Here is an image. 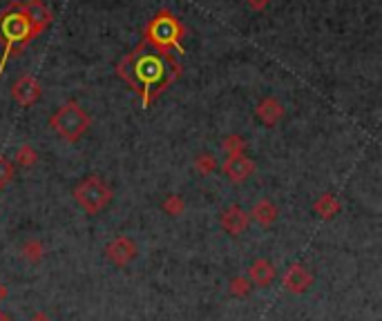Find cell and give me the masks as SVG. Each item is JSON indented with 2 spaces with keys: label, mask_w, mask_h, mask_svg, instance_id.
<instances>
[{
  "label": "cell",
  "mask_w": 382,
  "mask_h": 321,
  "mask_svg": "<svg viewBox=\"0 0 382 321\" xmlns=\"http://www.w3.org/2000/svg\"><path fill=\"white\" fill-rule=\"evenodd\" d=\"M105 257L117 268H126L139 257V246L130 237H117L105 246Z\"/></svg>",
  "instance_id": "3957f363"
},
{
  "label": "cell",
  "mask_w": 382,
  "mask_h": 321,
  "mask_svg": "<svg viewBox=\"0 0 382 321\" xmlns=\"http://www.w3.org/2000/svg\"><path fill=\"white\" fill-rule=\"evenodd\" d=\"M12 94L23 107H30V105H34L41 98V85H38V80L34 76H23V78H19L14 83Z\"/></svg>",
  "instance_id": "ba28073f"
},
{
  "label": "cell",
  "mask_w": 382,
  "mask_h": 321,
  "mask_svg": "<svg viewBox=\"0 0 382 321\" xmlns=\"http://www.w3.org/2000/svg\"><path fill=\"white\" fill-rule=\"evenodd\" d=\"M36 160H38V154L32 145H21L19 152H16V163L23 167H32Z\"/></svg>",
  "instance_id": "2e32d148"
},
{
  "label": "cell",
  "mask_w": 382,
  "mask_h": 321,
  "mask_svg": "<svg viewBox=\"0 0 382 321\" xmlns=\"http://www.w3.org/2000/svg\"><path fill=\"white\" fill-rule=\"evenodd\" d=\"M5 297H7V285H3V283H0V303L5 301Z\"/></svg>",
  "instance_id": "7402d4cb"
},
{
  "label": "cell",
  "mask_w": 382,
  "mask_h": 321,
  "mask_svg": "<svg viewBox=\"0 0 382 321\" xmlns=\"http://www.w3.org/2000/svg\"><path fill=\"white\" fill-rule=\"evenodd\" d=\"M0 321H12V319H10V317H7V315H5V312H3V310H0Z\"/></svg>",
  "instance_id": "603a6c76"
},
{
  "label": "cell",
  "mask_w": 382,
  "mask_h": 321,
  "mask_svg": "<svg viewBox=\"0 0 382 321\" xmlns=\"http://www.w3.org/2000/svg\"><path fill=\"white\" fill-rule=\"evenodd\" d=\"M257 119H260L264 125H275V123H280L282 121V116H284V105L282 101H278V98H273V96H266L260 101V105H257Z\"/></svg>",
  "instance_id": "9c48e42d"
},
{
  "label": "cell",
  "mask_w": 382,
  "mask_h": 321,
  "mask_svg": "<svg viewBox=\"0 0 382 321\" xmlns=\"http://www.w3.org/2000/svg\"><path fill=\"white\" fill-rule=\"evenodd\" d=\"M45 257V246L38 239H30L23 243V259H27L30 263H38Z\"/></svg>",
  "instance_id": "5bb4252c"
},
{
  "label": "cell",
  "mask_w": 382,
  "mask_h": 321,
  "mask_svg": "<svg viewBox=\"0 0 382 321\" xmlns=\"http://www.w3.org/2000/svg\"><path fill=\"white\" fill-rule=\"evenodd\" d=\"M253 288H255V285L248 281L246 276H233V279H230V283H228L230 294H233V297H237V299H246L248 294L253 292Z\"/></svg>",
  "instance_id": "9a60e30c"
},
{
  "label": "cell",
  "mask_w": 382,
  "mask_h": 321,
  "mask_svg": "<svg viewBox=\"0 0 382 321\" xmlns=\"http://www.w3.org/2000/svg\"><path fill=\"white\" fill-rule=\"evenodd\" d=\"M49 125L60 139L76 143L87 130H90V116L85 114V110L78 103H65V105H60L56 114L49 119Z\"/></svg>",
  "instance_id": "6da1fadb"
},
{
  "label": "cell",
  "mask_w": 382,
  "mask_h": 321,
  "mask_svg": "<svg viewBox=\"0 0 382 321\" xmlns=\"http://www.w3.org/2000/svg\"><path fill=\"white\" fill-rule=\"evenodd\" d=\"M14 178V163L7 156H0V187L10 185Z\"/></svg>",
  "instance_id": "ac0fdd59"
},
{
  "label": "cell",
  "mask_w": 382,
  "mask_h": 321,
  "mask_svg": "<svg viewBox=\"0 0 382 321\" xmlns=\"http://www.w3.org/2000/svg\"><path fill=\"white\" fill-rule=\"evenodd\" d=\"M224 172L233 183H242L255 172V163L246 154H230L224 163Z\"/></svg>",
  "instance_id": "8992f818"
},
{
  "label": "cell",
  "mask_w": 382,
  "mask_h": 321,
  "mask_svg": "<svg viewBox=\"0 0 382 321\" xmlns=\"http://www.w3.org/2000/svg\"><path fill=\"white\" fill-rule=\"evenodd\" d=\"M248 214H251V221H257L260 226L269 228V226H273L275 221H278L280 210H278V205H275L273 201L264 199V201H260V203H255L253 210L248 212Z\"/></svg>",
  "instance_id": "30bf717a"
},
{
  "label": "cell",
  "mask_w": 382,
  "mask_h": 321,
  "mask_svg": "<svg viewBox=\"0 0 382 321\" xmlns=\"http://www.w3.org/2000/svg\"><path fill=\"white\" fill-rule=\"evenodd\" d=\"M183 210H186V203H183L181 196L172 194V196H168V199L164 201V212H168L170 217H179Z\"/></svg>",
  "instance_id": "e0dca14e"
},
{
  "label": "cell",
  "mask_w": 382,
  "mask_h": 321,
  "mask_svg": "<svg viewBox=\"0 0 382 321\" xmlns=\"http://www.w3.org/2000/svg\"><path fill=\"white\" fill-rule=\"evenodd\" d=\"M5 34H7V40L10 43L23 40L25 36L30 34V21L25 16H10L5 21Z\"/></svg>",
  "instance_id": "7c38bea8"
},
{
  "label": "cell",
  "mask_w": 382,
  "mask_h": 321,
  "mask_svg": "<svg viewBox=\"0 0 382 321\" xmlns=\"http://www.w3.org/2000/svg\"><path fill=\"white\" fill-rule=\"evenodd\" d=\"M313 208H315V212L322 219H331V217H335L337 212H340V201H337L333 194H322Z\"/></svg>",
  "instance_id": "4fadbf2b"
},
{
  "label": "cell",
  "mask_w": 382,
  "mask_h": 321,
  "mask_svg": "<svg viewBox=\"0 0 382 321\" xmlns=\"http://www.w3.org/2000/svg\"><path fill=\"white\" fill-rule=\"evenodd\" d=\"M74 201L85 214H99L110 205L112 190L99 176H87L74 187Z\"/></svg>",
  "instance_id": "7a4b0ae2"
},
{
  "label": "cell",
  "mask_w": 382,
  "mask_h": 321,
  "mask_svg": "<svg viewBox=\"0 0 382 321\" xmlns=\"http://www.w3.org/2000/svg\"><path fill=\"white\" fill-rule=\"evenodd\" d=\"M197 169L201 174H212L217 169V160L212 154H201L197 156Z\"/></svg>",
  "instance_id": "d6986e66"
},
{
  "label": "cell",
  "mask_w": 382,
  "mask_h": 321,
  "mask_svg": "<svg viewBox=\"0 0 382 321\" xmlns=\"http://www.w3.org/2000/svg\"><path fill=\"white\" fill-rule=\"evenodd\" d=\"M219 223L228 235L239 237L248 230V226H251V214H248L242 205H228V208L219 214Z\"/></svg>",
  "instance_id": "5b68a950"
},
{
  "label": "cell",
  "mask_w": 382,
  "mask_h": 321,
  "mask_svg": "<svg viewBox=\"0 0 382 321\" xmlns=\"http://www.w3.org/2000/svg\"><path fill=\"white\" fill-rule=\"evenodd\" d=\"M275 276H278V270H275V263L271 259H257V261H253L251 268H248L246 279L253 285H257V288H269L275 281Z\"/></svg>",
  "instance_id": "52a82bcc"
},
{
  "label": "cell",
  "mask_w": 382,
  "mask_h": 321,
  "mask_svg": "<svg viewBox=\"0 0 382 321\" xmlns=\"http://www.w3.org/2000/svg\"><path fill=\"white\" fill-rule=\"evenodd\" d=\"M282 283L291 294H304L313 285V272L304 263H293L282 276Z\"/></svg>",
  "instance_id": "277c9868"
},
{
  "label": "cell",
  "mask_w": 382,
  "mask_h": 321,
  "mask_svg": "<svg viewBox=\"0 0 382 321\" xmlns=\"http://www.w3.org/2000/svg\"><path fill=\"white\" fill-rule=\"evenodd\" d=\"M23 16L27 18L30 25H34V29H41V27H45L52 21V14L47 12V7H43L36 0H32L23 7Z\"/></svg>",
  "instance_id": "8fae6325"
},
{
  "label": "cell",
  "mask_w": 382,
  "mask_h": 321,
  "mask_svg": "<svg viewBox=\"0 0 382 321\" xmlns=\"http://www.w3.org/2000/svg\"><path fill=\"white\" fill-rule=\"evenodd\" d=\"M30 321H52V319H49V317L45 315V312H36V315H34V317H32Z\"/></svg>",
  "instance_id": "44dd1931"
},
{
  "label": "cell",
  "mask_w": 382,
  "mask_h": 321,
  "mask_svg": "<svg viewBox=\"0 0 382 321\" xmlns=\"http://www.w3.org/2000/svg\"><path fill=\"white\" fill-rule=\"evenodd\" d=\"M224 147L228 154H244V139H239V136H228L226 143H224Z\"/></svg>",
  "instance_id": "ffe728a7"
}]
</instances>
